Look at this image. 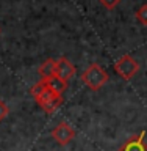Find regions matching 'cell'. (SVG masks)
I'll list each match as a JSON object with an SVG mask.
<instances>
[{"label":"cell","mask_w":147,"mask_h":151,"mask_svg":"<svg viewBox=\"0 0 147 151\" xmlns=\"http://www.w3.org/2000/svg\"><path fill=\"white\" fill-rule=\"evenodd\" d=\"M82 80L88 88H91L92 91H97V90H100L103 85L108 82V73L102 68L100 65L92 63L82 74Z\"/></svg>","instance_id":"obj_1"},{"label":"cell","mask_w":147,"mask_h":151,"mask_svg":"<svg viewBox=\"0 0 147 151\" xmlns=\"http://www.w3.org/2000/svg\"><path fill=\"white\" fill-rule=\"evenodd\" d=\"M35 101L38 102V106H39L45 113H52L63 104V94H58V93L52 91L50 88L45 87L44 91H42L39 96L35 98Z\"/></svg>","instance_id":"obj_2"},{"label":"cell","mask_w":147,"mask_h":151,"mask_svg":"<svg viewBox=\"0 0 147 151\" xmlns=\"http://www.w3.org/2000/svg\"><path fill=\"white\" fill-rule=\"evenodd\" d=\"M114 71L124 80H131L139 71V65L131 55H124L114 63Z\"/></svg>","instance_id":"obj_3"},{"label":"cell","mask_w":147,"mask_h":151,"mask_svg":"<svg viewBox=\"0 0 147 151\" xmlns=\"http://www.w3.org/2000/svg\"><path fill=\"white\" fill-rule=\"evenodd\" d=\"M52 139H55V142L61 146L67 145L69 142H72V139L75 137V131L70 127L66 121H61L58 126H55L52 129Z\"/></svg>","instance_id":"obj_4"},{"label":"cell","mask_w":147,"mask_h":151,"mask_svg":"<svg viewBox=\"0 0 147 151\" xmlns=\"http://www.w3.org/2000/svg\"><path fill=\"white\" fill-rule=\"evenodd\" d=\"M75 74V66L70 63V61L66 58V57H61V58L56 60V65H55V76H58L60 79H63L64 82L72 77Z\"/></svg>","instance_id":"obj_5"},{"label":"cell","mask_w":147,"mask_h":151,"mask_svg":"<svg viewBox=\"0 0 147 151\" xmlns=\"http://www.w3.org/2000/svg\"><path fill=\"white\" fill-rule=\"evenodd\" d=\"M144 137H146L144 131L138 135L130 137V139L119 148V151H147V143H146Z\"/></svg>","instance_id":"obj_6"},{"label":"cell","mask_w":147,"mask_h":151,"mask_svg":"<svg viewBox=\"0 0 147 151\" xmlns=\"http://www.w3.org/2000/svg\"><path fill=\"white\" fill-rule=\"evenodd\" d=\"M45 83H47V88H50L52 91H55L58 94H63L67 90V82H64L58 76H52V77L45 79Z\"/></svg>","instance_id":"obj_7"},{"label":"cell","mask_w":147,"mask_h":151,"mask_svg":"<svg viewBox=\"0 0 147 151\" xmlns=\"http://www.w3.org/2000/svg\"><path fill=\"white\" fill-rule=\"evenodd\" d=\"M55 65H56V61L49 58V60H45L44 63L39 66V76H41L42 80H45V79L52 77V76H55Z\"/></svg>","instance_id":"obj_8"},{"label":"cell","mask_w":147,"mask_h":151,"mask_svg":"<svg viewBox=\"0 0 147 151\" xmlns=\"http://www.w3.org/2000/svg\"><path fill=\"white\" fill-rule=\"evenodd\" d=\"M135 16H136V19H138L141 24H143V25H147V5H143V6L136 11Z\"/></svg>","instance_id":"obj_9"},{"label":"cell","mask_w":147,"mask_h":151,"mask_svg":"<svg viewBox=\"0 0 147 151\" xmlns=\"http://www.w3.org/2000/svg\"><path fill=\"white\" fill-rule=\"evenodd\" d=\"M100 3H102L107 9H114L117 5L121 3V0H100Z\"/></svg>","instance_id":"obj_10"},{"label":"cell","mask_w":147,"mask_h":151,"mask_svg":"<svg viewBox=\"0 0 147 151\" xmlns=\"http://www.w3.org/2000/svg\"><path fill=\"white\" fill-rule=\"evenodd\" d=\"M8 113H9V109H8V106L5 104L2 99H0V121H3L5 118L8 116Z\"/></svg>","instance_id":"obj_11"}]
</instances>
